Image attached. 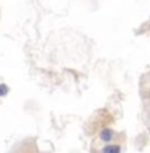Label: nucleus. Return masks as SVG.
Segmentation results:
<instances>
[{"label":"nucleus","mask_w":150,"mask_h":153,"mask_svg":"<svg viewBox=\"0 0 150 153\" xmlns=\"http://www.w3.org/2000/svg\"><path fill=\"white\" fill-rule=\"evenodd\" d=\"M104 153H118L120 152V146L118 145H108L102 149Z\"/></svg>","instance_id":"nucleus-2"},{"label":"nucleus","mask_w":150,"mask_h":153,"mask_svg":"<svg viewBox=\"0 0 150 153\" xmlns=\"http://www.w3.org/2000/svg\"><path fill=\"white\" fill-rule=\"evenodd\" d=\"M100 137H101V140H104L105 143H108V141L112 140V137H113V132L110 131V129H102L101 133H100Z\"/></svg>","instance_id":"nucleus-1"},{"label":"nucleus","mask_w":150,"mask_h":153,"mask_svg":"<svg viewBox=\"0 0 150 153\" xmlns=\"http://www.w3.org/2000/svg\"><path fill=\"white\" fill-rule=\"evenodd\" d=\"M8 93V87L4 84H0V96H5Z\"/></svg>","instance_id":"nucleus-3"}]
</instances>
